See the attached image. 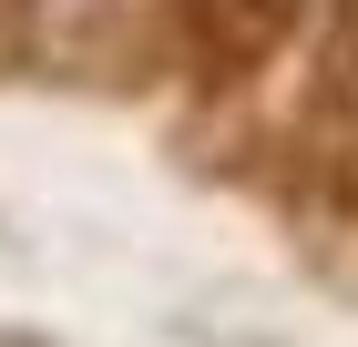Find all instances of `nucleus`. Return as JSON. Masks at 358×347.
<instances>
[{
    "mask_svg": "<svg viewBox=\"0 0 358 347\" xmlns=\"http://www.w3.org/2000/svg\"><path fill=\"white\" fill-rule=\"evenodd\" d=\"M0 347H31V337H0Z\"/></svg>",
    "mask_w": 358,
    "mask_h": 347,
    "instance_id": "nucleus-1",
    "label": "nucleus"
}]
</instances>
